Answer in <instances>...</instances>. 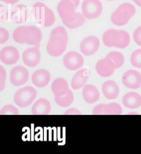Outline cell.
Returning <instances> with one entry per match:
<instances>
[{
    "mask_svg": "<svg viewBox=\"0 0 141 154\" xmlns=\"http://www.w3.org/2000/svg\"><path fill=\"white\" fill-rule=\"evenodd\" d=\"M134 4L137 5L138 6L141 7V0H132Z\"/></svg>",
    "mask_w": 141,
    "mask_h": 154,
    "instance_id": "39",
    "label": "cell"
},
{
    "mask_svg": "<svg viewBox=\"0 0 141 154\" xmlns=\"http://www.w3.org/2000/svg\"><path fill=\"white\" fill-rule=\"evenodd\" d=\"M37 95L36 90L28 86L17 91L14 96V101L20 107H27L32 103Z\"/></svg>",
    "mask_w": 141,
    "mask_h": 154,
    "instance_id": "4",
    "label": "cell"
},
{
    "mask_svg": "<svg viewBox=\"0 0 141 154\" xmlns=\"http://www.w3.org/2000/svg\"><path fill=\"white\" fill-rule=\"evenodd\" d=\"M49 39L68 43V37L67 31L64 27L58 26L56 27L51 30Z\"/></svg>",
    "mask_w": 141,
    "mask_h": 154,
    "instance_id": "24",
    "label": "cell"
},
{
    "mask_svg": "<svg viewBox=\"0 0 141 154\" xmlns=\"http://www.w3.org/2000/svg\"><path fill=\"white\" fill-rule=\"evenodd\" d=\"M89 77V72L86 69H82L74 75L71 82V87L77 90L83 87Z\"/></svg>",
    "mask_w": 141,
    "mask_h": 154,
    "instance_id": "23",
    "label": "cell"
},
{
    "mask_svg": "<svg viewBox=\"0 0 141 154\" xmlns=\"http://www.w3.org/2000/svg\"><path fill=\"white\" fill-rule=\"evenodd\" d=\"M38 1H45V0H38Z\"/></svg>",
    "mask_w": 141,
    "mask_h": 154,
    "instance_id": "41",
    "label": "cell"
},
{
    "mask_svg": "<svg viewBox=\"0 0 141 154\" xmlns=\"http://www.w3.org/2000/svg\"><path fill=\"white\" fill-rule=\"evenodd\" d=\"M103 12V5L99 0H84L82 4V12L88 20L99 17Z\"/></svg>",
    "mask_w": 141,
    "mask_h": 154,
    "instance_id": "5",
    "label": "cell"
},
{
    "mask_svg": "<svg viewBox=\"0 0 141 154\" xmlns=\"http://www.w3.org/2000/svg\"><path fill=\"white\" fill-rule=\"evenodd\" d=\"M27 28V26H22L17 27L14 30L13 38L16 43L20 44H26Z\"/></svg>",
    "mask_w": 141,
    "mask_h": 154,
    "instance_id": "27",
    "label": "cell"
},
{
    "mask_svg": "<svg viewBox=\"0 0 141 154\" xmlns=\"http://www.w3.org/2000/svg\"><path fill=\"white\" fill-rule=\"evenodd\" d=\"M29 11L25 5H19L14 7L11 12V20L16 23L26 22L29 18Z\"/></svg>",
    "mask_w": 141,
    "mask_h": 154,
    "instance_id": "15",
    "label": "cell"
},
{
    "mask_svg": "<svg viewBox=\"0 0 141 154\" xmlns=\"http://www.w3.org/2000/svg\"><path fill=\"white\" fill-rule=\"evenodd\" d=\"M122 103L125 107L136 109L141 106V96L140 94L130 92L126 94L122 98Z\"/></svg>",
    "mask_w": 141,
    "mask_h": 154,
    "instance_id": "18",
    "label": "cell"
},
{
    "mask_svg": "<svg viewBox=\"0 0 141 154\" xmlns=\"http://www.w3.org/2000/svg\"><path fill=\"white\" fill-rule=\"evenodd\" d=\"M102 91L106 98L108 100H114L118 96L120 89L115 81L108 80L103 85Z\"/></svg>",
    "mask_w": 141,
    "mask_h": 154,
    "instance_id": "19",
    "label": "cell"
},
{
    "mask_svg": "<svg viewBox=\"0 0 141 154\" xmlns=\"http://www.w3.org/2000/svg\"><path fill=\"white\" fill-rule=\"evenodd\" d=\"M82 96L87 103L92 104L99 100L100 93L95 86L92 85H87L83 88Z\"/></svg>",
    "mask_w": 141,
    "mask_h": 154,
    "instance_id": "17",
    "label": "cell"
},
{
    "mask_svg": "<svg viewBox=\"0 0 141 154\" xmlns=\"http://www.w3.org/2000/svg\"><path fill=\"white\" fill-rule=\"evenodd\" d=\"M6 80V72L4 67L0 66V90L2 91L5 87V81Z\"/></svg>",
    "mask_w": 141,
    "mask_h": 154,
    "instance_id": "33",
    "label": "cell"
},
{
    "mask_svg": "<svg viewBox=\"0 0 141 154\" xmlns=\"http://www.w3.org/2000/svg\"><path fill=\"white\" fill-rule=\"evenodd\" d=\"M130 61L134 67L141 69V49L134 50L131 54Z\"/></svg>",
    "mask_w": 141,
    "mask_h": 154,
    "instance_id": "30",
    "label": "cell"
},
{
    "mask_svg": "<svg viewBox=\"0 0 141 154\" xmlns=\"http://www.w3.org/2000/svg\"><path fill=\"white\" fill-rule=\"evenodd\" d=\"M70 1H71L74 3L75 7H76V8H77L78 7L79 4H80V0H70Z\"/></svg>",
    "mask_w": 141,
    "mask_h": 154,
    "instance_id": "38",
    "label": "cell"
},
{
    "mask_svg": "<svg viewBox=\"0 0 141 154\" xmlns=\"http://www.w3.org/2000/svg\"><path fill=\"white\" fill-rule=\"evenodd\" d=\"M32 14L38 23L44 27H50L55 22L53 11L41 2L34 4L32 7Z\"/></svg>",
    "mask_w": 141,
    "mask_h": 154,
    "instance_id": "3",
    "label": "cell"
},
{
    "mask_svg": "<svg viewBox=\"0 0 141 154\" xmlns=\"http://www.w3.org/2000/svg\"><path fill=\"white\" fill-rule=\"evenodd\" d=\"M29 72L23 66L14 67L10 71V81L14 86H20L27 83L29 80Z\"/></svg>",
    "mask_w": 141,
    "mask_h": 154,
    "instance_id": "7",
    "label": "cell"
},
{
    "mask_svg": "<svg viewBox=\"0 0 141 154\" xmlns=\"http://www.w3.org/2000/svg\"><path fill=\"white\" fill-rule=\"evenodd\" d=\"M0 1L2 2H4L5 4L14 5L17 3L20 0H0Z\"/></svg>",
    "mask_w": 141,
    "mask_h": 154,
    "instance_id": "37",
    "label": "cell"
},
{
    "mask_svg": "<svg viewBox=\"0 0 141 154\" xmlns=\"http://www.w3.org/2000/svg\"><path fill=\"white\" fill-rule=\"evenodd\" d=\"M76 7L70 0H61L57 5V10L62 22H67L76 17Z\"/></svg>",
    "mask_w": 141,
    "mask_h": 154,
    "instance_id": "6",
    "label": "cell"
},
{
    "mask_svg": "<svg viewBox=\"0 0 141 154\" xmlns=\"http://www.w3.org/2000/svg\"><path fill=\"white\" fill-rule=\"evenodd\" d=\"M10 37V34L8 30L2 28H0V44L5 43L8 40Z\"/></svg>",
    "mask_w": 141,
    "mask_h": 154,
    "instance_id": "34",
    "label": "cell"
},
{
    "mask_svg": "<svg viewBox=\"0 0 141 154\" xmlns=\"http://www.w3.org/2000/svg\"><path fill=\"white\" fill-rule=\"evenodd\" d=\"M41 59L39 47L30 48L23 53L22 59L24 64L28 67H35L39 63Z\"/></svg>",
    "mask_w": 141,
    "mask_h": 154,
    "instance_id": "11",
    "label": "cell"
},
{
    "mask_svg": "<svg viewBox=\"0 0 141 154\" xmlns=\"http://www.w3.org/2000/svg\"><path fill=\"white\" fill-rule=\"evenodd\" d=\"M104 104L98 105L94 107L93 111V114L94 115H104Z\"/></svg>",
    "mask_w": 141,
    "mask_h": 154,
    "instance_id": "35",
    "label": "cell"
},
{
    "mask_svg": "<svg viewBox=\"0 0 141 154\" xmlns=\"http://www.w3.org/2000/svg\"><path fill=\"white\" fill-rule=\"evenodd\" d=\"M122 83L125 87L132 90H136L141 87V74L135 70H129L122 76Z\"/></svg>",
    "mask_w": 141,
    "mask_h": 154,
    "instance_id": "10",
    "label": "cell"
},
{
    "mask_svg": "<svg viewBox=\"0 0 141 154\" xmlns=\"http://www.w3.org/2000/svg\"><path fill=\"white\" fill-rule=\"evenodd\" d=\"M106 57L110 59L114 63L116 69H119L124 64V58L123 54L118 51H111Z\"/></svg>",
    "mask_w": 141,
    "mask_h": 154,
    "instance_id": "29",
    "label": "cell"
},
{
    "mask_svg": "<svg viewBox=\"0 0 141 154\" xmlns=\"http://www.w3.org/2000/svg\"><path fill=\"white\" fill-rule=\"evenodd\" d=\"M130 36L126 31L109 29L103 35V42L106 47L126 48L130 43Z\"/></svg>",
    "mask_w": 141,
    "mask_h": 154,
    "instance_id": "1",
    "label": "cell"
},
{
    "mask_svg": "<svg viewBox=\"0 0 141 154\" xmlns=\"http://www.w3.org/2000/svg\"><path fill=\"white\" fill-rule=\"evenodd\" d=\"M95 69L100 76L108 77L114 74L116 67L114 63L107 57L98 61L95 66Z\"/></svg>",
    "mask_w": 141,
    "mask_h": 154,
    "instance_id": "13",
    "label": "cell"
},
{
    "mask_svg": "<svg viewBox=\"0 0 141 154\" xmlns=\"http://www.w3.org/2000/svg\"><path fill=\"white\" fill-rule=\"evenodd\" d=\"M84 59L81 54L76 51H70L64 56V66L70 70H76L84 64Z\"/></svg>",
    "mask_w": 141,
    "mask_h": 154,
    "instance_id": "9",
    "label": "cell"
},
{
    "mask_svg": "<svg viewBox=\"0 0 141 154\" xmlns=\"http://www.w3.org/2000/svg\"><path fill=\"white\" fill-rule=\"evenodd\" d=\"M106 1H115V0H106Z\"/></svg>",
    "mask_w": 141,
    "mask_h": 154,
    "instance_id": "40",
    "label": "cell"
},
{
    "mask_svg": "<svg viewBox=\"0 0 141 154\" xmlns=\"http://www.w3.org/2000/svg\"><path fill=\"white\" fill-rule=\"evenodd\" d=\"M67 43L49 40L46 46L48 54L53 57H60L67 48Z\"/></svg>",
    "mask_w": 141,
    "mask_h": 154,
    "instance_id": "20",
    "label": "cell"
},
{
    "mask_svg": "<svg viewBox=\"0 0 141 154\" xmlns=\"http://www.w3.org/2000/svg\"><path fill=\"white\" fill-rule=\"evenodd\" d=\"M86 19L82 14L77 12L76 17L73 20L63 23L67 28L74 29L82 26L86 22Z\"/></svg>",
    "mask_w": 141,
    "mask_h": 154,
    "instance_id": "26",
    "label": "cell"
},
{
    "mask_svg": "<svg viewBox=\"0 0 141 154\" xmlns=\"http://www.w3.org/2000/svg\"><path fill=\"white\" fill-rule=\"evenodd\" d=\"M100 46V42L97 37L93 35L86 37L81 42L80 50L86 56H91L97 52Z\"/></svg>",
    "mask_w": 141,
    "mask_h": 154,
    "instance_id": "8",
    "label": "cell"
},
{
    "mask_svg": "<svg viewBox=\"0 0 141 154\" xmlns=\"http://www.w3.org/2000/svg\"><path fill=\"white\" fill-rule=\"evenodd\" d=\"M51 90L55 97H60L67 94L70 89L67 81L63 78H57L51 85Z\"/></svg>",
    "mask_w": 141,
    "mask_h": 154,
    "instance_id": "21",
    "label": "cell"
},
{
    "mask_svg": "<svg viewBox=\"0 0 141 154\" xmlns=\"http://www.w3.org/2000/svg\"><path fill=\"white\" fill-rule=\"evenodd\" d=\"M1 115H18L19 111L17 108L13 105H6L4 106L0 111Z\"/></svg>",
    "mask_w": 141,
    "mask_h": 154,
    "instance_id": "31",
    "label": "cell"
},
{
    "mask_svg": "<svg viewBox=\"0 0 141 154\" xmlns=\"http://www.w3.org/2000/svg\"><path fill=\"white\" fill-rule=\"evenodd\" d=\"M74 100V94L70 90L67 94L60 97H55L56 103L61 107H69Z\"/></svg>",
    "mask_w": 141,
    "mask_h": 154,
    "instance_id": "25",
    "label": "cell"
},
{
    "mask_svg": "<svg viewBox=\"0 0 141 154\" xmlns=\"http://www.w3.org/2000/svg\"><path fill=\"white\" fill-rule=\"evenodd\" d=\"M133 39L135 43L141 47V26L135 29L133 33Z\"/></svg>",
    "mask_w": 141,
    "mask_h": 154,
    "instance_id": "32",
    "label": "cell"
},
{
    "mask_svg": "<svg viewBox=\"0 0 141 154\" xmlns=\"http://www.w3.org/2000/svg\"><path fill=\"white\" fill-rule=\"evenodd\" d=\"M136 13V8L132 4L124 2L120 5L112 14L111 22L116 26L127 24Z\"/></svg>",
    "mask_w": 141,
    "mask_h": 154,
    "instance_id": "2",
    "label": "cell"
},
{
    "mask_svg": "<svg viewBox=\"0 0 141 154\" xmlns=\"http://www.w3.org/2000/svg\"><path fill=\"white\" fill-rule=\"evenodd\" d=\"M51 104L46 99L38 100L33 104L32 113L34 115H47L50 113Z\"/></svg>",
    "mask_w": 141,
    "mask_h": 154,
    "instance_id": "22",
    "label": "cell"
},
{
    "mask_svg": "<svg viewBox=\"0 0 141 154\" xmlns=\"http://www.w3.org/2000/svg\"><path fill=\"white\" fill-rule=\"evenodd\" d=\"M42 38L43 33L38 27L34 26H27L26 36V44L40 47Z\"/></svg>",
    "mask_w": 141,
    "mask_h": 154,
    "instance_id": "14",
    "label": "cell"
},
{
    "mask_svg": "<svg viewBox=\"0 0 141 154\" xmlns=\"http://www.w3.org/2000/svg\"><path fill=\"white\" fill-rule=\"evenodd\" d=\"M19 59L20 53L15 47H4L0 52V60L4 64L7 65H12L17 63Z\"/></svg>",
    "mask_w": 141,
    "mask_h": 154,
    "instance_id": "12",
    "label": "cell"
},
{
    "mask_svg": "<svg viewBox=\"0 0 141 154\" xmlns=\"http://www.w3.org/2000/svg\"><path fill=\"white\" fill-rule=\"evenodd\" d=\"M64 114V115H81L82 113L80 111L78 110L77 109L72 108H70L67 109V111H65Z\"/></svg>",
    "mask_w": 141,
    "mask_h": 154,
    "instance_id": "36",
    "label": "cell"
},
{
    "mask_svg": "<svg viewBox=\"0 0 141 154\" xmlns=\"http://www.w3.org/2000/svg\"><path fill=\"white\" fill-rule=\"evenodd\" d=\"M122 113V107L117 103L104 104V115H120Z\"/></svg>",
    "mask_w": 141,
    "mask_h": 154,
    "instance_id": "28",
    "label": "cell"
},
{
    "mask_svg": "<svg viewBox=\"0 0 141 154\" xmlns=\"http://www.w3.org/2000/svg\"><path fill=\"white\" fill-rule=\"evenodd\" d=\"M51 79L50 72L45 69L36 71L32 75V81L33 84L38 87H46Z\"/></svg>",
    "mask_w": 141,
    "mask_h": 154,
    "instance_id": "16",
    "label": "cell"
}]
</instances>
